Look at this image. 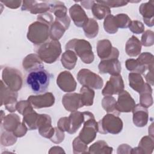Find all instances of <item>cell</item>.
Listing matches in <instances>:
<instances>
[{
  "label": "cell",
  "instance_id": "1",
  "mask_svg": "<svg viewBox=\"0 0 154 154\" xmlns=\"http://www.w3.org/2000/svg\"><path fill=\"white\" fill-rule=\"evenodd\" d=\"M52 75L44 68L29 72L26 78L27 85L33 93L40 94L46 91Z\"/></svg>",
  "mask_w": 154,
  "mask_h": 154
},
{
  "label": "cell",
  "instance_id": "2",
  "mask_svg": "<svg viewBox=\"0 0 154 154\" xmlns=\"http://www.w3.org/2000/svg\"><path fill=\"white\" fill-rule=\"evenodd\" d=\"M66 50H72L85 64H90L94 61V56L92 46L89 42L84 39L73 38L69 40L65 46Z\"/></svg>",
  "mask_w": 154,
  "mask_h": 154
},
{
  "label": "cell",
  "instance_id": "3",
  "mask_svg": "<svg viewBox=\"0 0 154 154\" xmlns=\"http://www.w3.org/2000/svg\"><path fill=\"white\" fill-rule=\"evenodd\" d=\"M61 53V46L58 40L50 39L40 45L37 54L41 60L48 64L55 62Z\"/></svg>",
  "mask_w": 154,
  "mask_h": 154
},
{
  "label": "cell",
  "instance_id": "4",
  "mask_svg": "<svg viewBox=\"0 0 154 154\" xmlns=\"http://www.w3.org/2000/svg\"><path fill=\"white\" fill-rule=\"evenodd\" d=\"M50 26L40 21L32 23L28 27L27 38L35 45H41L48 41Z\"/></svg>",
  "mask_w": 154,
  "mask_h": 154
},
{
  "label": "cell",
  "instance_id": "5",
  "mask_svg": "<svg viewBox=\"0 0 154 154\" xmlns=\"http://www.w3.org/2000/svg\"><path fill=\"white\" fill-rule=\"evenodd\" d=\"M84 121L83 128L79 134L78 137L85 144H88L96 137L98 132L97 122H96L93 113L84 111Z\"/></svg>",
  "mask_w": 154,
  "mask_h": 154
},
{
  "label": "cell",
  "instance_id": "6",
  "mask_svg": "<svg viewBox=\"0 0 154 154\" xmlns=\"http://www.w3.org/2000/svg\"><path fill=\"white\" fill-rule=\"evenodd\" d=\"M122 119L117 115L108 113L97 122L98 132L102 134H118L123 129Z\"/></svg>",
  "mask_w": 154,
  "mask_h": 154
},
{
  "label": "cell",
  "instance_id": "7",
  "mask_svg": "<svg viewBox=\"0 0 154 154\" xmlns=\"http://www.w3.org/2000/svg\"><path fill=\"white\" fill-rule=\"evenodd\" d=\"M2 80L11 90L17 91L22 87L23 78L21 72L14 68L6 67L2 70Z\"/></svg>",
  "mask_w": 154,
  "mask_h": 154
},
{
  "label": "cell",
  "instance_id": "8",
  "mask_svg": "<svg viewBox=\"0 0 154 154\" xmlns=\"http://www.w3.org/2000/svg\"><path fill=\"white\" fill-rule=\"evenodd\" d=\"M77 79L82 86L88 87L92 89H101L103 85L102 78L87 69H82L78 72Z\"/></svg>",
  "mask_w": 154,
  "mask_h": 154
},
{
  "label": "cell",
  "instance_id": "9",
  "mask_svg": "<svg viewBox=\"0 0 154 154\" xmlns=\"http://www.w3.org/2000/svg\"><path fill=\"white\" fill-rule=\"evenodd\" d=\"M1 106L4 105L6 109L11 112L16 111L17 92L9 88L2 80L1 81Z\"/></svg>",
  "mask_w": 154,
  "mask_h": 154
},
{
  "label": "cell",
  "instance_id": "10",
  "mask_svg": "<svg viewBox=\"0 0 154 154\" xmlns=\"http://www.w3.org/2000/svg\"><path fill=\"white\" fill-rule=\"evenodd\" d=\"M97 54L101 60L109 58H117L119 56V51L112 46L111 42L107 39L99 40L97 43Z\"/></svg>",
  "mask_w": 154,
  "mask_h": 154
},
{
  "label": "cell",
  "instance_id": "11",
  "mask_svg": "<svg viewBox=\"0 0 154 154\" xmlns=\"http://www.w3.org/2000/svg\"><path fill=\"white\" fill-rule=\"evenodd\" d=\"M124 82L120 75L111 76L102 91L103 96L119 94L124 90Z\"/></svg>",
  "mask_w": 154,
  "mask_h": 154
},
{
  "label": "cell",
  "instance_id": "12",
  "mask_svg": "<svg viewBox=\"0 0 154 154\" xmlns=\"http://www.w3.org/2000/svg\"><path fill=\"white\" fill-rule=\"evenodd\" d=\"M100 73H108L111 76L120 75L122 67L120 61L117 58H109L101 60L98 65Z\"/></svg>",
  "mask_w": 154,
  "mask_h": 154
},
{
  "label": "cell",
  "instance_id": "13",
  "mask_svg": "<svg viewBox=\"0 0 154 154\" xmlns=\"http://www.w3.org/2000/svg\"><path fill=\"white\" fill-rule=\"evenodd\" d=\"M28 100L34 108L40 109L52 106L55 103V97L52 93L46 92L43 94L29 96Z\"/></svg>",
  "mask_w": 154,
  "mask_h": 154
},
{
  "label": "cell",
  "instance_id": "14",
  "mask_svg": "<svg viewBox=\"0 0 154 154\" xmlns=\"http://www.w3.org/2000/svg\"><path fill=\"white\" fill-rule=\"evenodd\" d=\"M57 84L61 90L67 93L74 91L77 86L73 75L68 71H63L59 73L57 78Z\"/></svg>",
  "mask_w": 154,
  "mask_h": 154
},
{
  "label": "cell",
  "instance_id": "15",
  "mask_svg": "<svg viewBox=\"0 0 154 154\" xmlns=\"http://www.w3.org/2000/svg\"><path fill=\"white\" fill-rule=\"evenodd\" d=\"M37 128L42 137L49 139L52 137L55 131V128L52 126L51 117L45 114H38Z\"/></svg>",
  "mask_w": 154,
  "mask_h": 154
},
{
  "label": "cell",
  "instance_id": "16",
  "mask_svg": "<svg viewBox=\"0 0 154 154\" xmlns=\"http://www.w3.org/2000/svg\"><path fill=\"white\" fill-rule=\"evenodd\" d=\"M50 5L48 1H22L21 10L28 11L32 14H43L49 11Z\"/></svg>",
  "mask_w": 154,
  "mask_h": 154
},
{
  "label": "cell",
  "instance_id": "17",
  "mask_svg": "<svg viewBox=\"0 0 154 154\" xmlns=\"http://www.w3.org/2000/svg\"><path fill=\"white\" fill-rule=\"evenodd\" d=\"M135 106V102L131 94L126 90L119 94L116 102V109L119 112H129Z\"/></svg>",
  "mask_w": 154,
  "mask_h": 154
},
{
  "label": "cell",
  "instance_id": "18",
  "mask_svg": "<svg viewBox=\"0 0 154 154\" xmlns=\"http://www.w3.org/2000/svg\"><path fill=\"white\" fill-rule=\"evenodd\" d=\"M48 2L51 7L49 11L54 13L55 19L67 25L70 24V19L67 15V9L63 2L59 1H48Z\"/></svg>",
  "mask_w": 154,
  "mask_h": 154
},
{
  "label": "cell",
  "instance_id": "19",
  "mask_svg": "<svg viewBox=\"0 0 154 154\" xmlns=\"http://www.w3.org/2000/svg\"><path fill=\"white\" fill-rule=\"evenodd\" d=\"M62 103L64 108L70 112L77 111L84 105L79 93H72L64 94L62 98Z\"/></svg>",
  "mask_w": 154,
  "mask_h": 154
},
{
  "label": "cell",
  "instance_id": "20",
  "mask_svg": "<svg viewBox=\"0 0 154 154\" xmlns=\"http://www.w3.org/2000/svg\"><path fill=\"white\" fill-rule=\"evenodd\" d=\"M69 13L75 25L78 27H83L88 20L89 18L79 4H75L70 7Z\"/></svg>",
  "mask_w": 154,
  "mask_h": 154
},
{
  "label": "cell",
  "instance_id": "21",
  "mask_svg": "<svg viewBox=\"0 0 154 154\" xmlns=\"http://www.w3.org/2000/svg\"><path fill=\"white\" fill-rule=\"evenodd\" d=\"M132 111L133 114V123L136 126L141 128L147 124L149 112L146 108L138 103L135 105Z\"/></svg>",
  "mask_w": 154,
  "mask_h": 154
},
{
  "label": "cell",
  "instance_id": "22",
  "mask_svg": "<svg viewBox=\"0 0 154 154\" xmlns=\"http://www.w3.org/2000/svg\"><path fill=\"white\" fill-rule=\"evenodd\" d=\"M139 11L143 17L144 23L149 26H153L154 1L151 0L147 2L143 3L139 7Z\"/></svg>",
  "mask_w": 154,
  "mask_h": 154
},
{
  "label": "cell",
  "instance_id": "23",
  "mask_svg": "<svg viewBox=\"0 0 154 154\" xmlns=\"http://www.w3.org/2000/svg\"><path fill=\"white\" fill-rule=\"evenodd\" d=\"M84 121V115L83 112L73 111L68 117V130L70 134H75L81 127Z\"/></svg>",
  "mask_w": 154,
  "mask_h": 154
},
{
  "label": "cell",
  "instance_id": "24",
  "mask_svg": "<svg viewBox=\"0 0 154 154\" xmlns=\"http://www.w3.org/2000/svg\"><path fill=\"white\" fill-rule=\"evenodd\" d=\"M22 66L23 69L29 72L38 69L44 68L43 61L37 54L28 55L23 59Z\"/></svg>",
  "mask_w": 154,
  "mask_h": 154
},
{
  "label": "cell",
  "instance_id": "25",
  "mask_svg": "<svg viewBox=\"0 0 154 154\" xmlns=\"http://www.w3.org/2000/svg\"><path fill=\"white\" fill-rule=\"evenodd\" d=\"M23 116V122L26 125L29 130H35L37 128V122L38 117L37 114L34 109L33 106H29L22 114Z\"/></svg>",
  "mask_w": 154,
  "mask_h": 154
},
{
  "label": "cell",
  "instance_id": "26",
  "mask_svg": "<svg viewBox=\"0 0 154 154\" xmlns=\"http://www.w3.org/2000/svg\"><path fill=\"white\" fill-rule=\"evenodd\" d=\"M141 44L139 39L135 35H132L126 42L125 51L126 54L131 57H135L140 54Z\"/></svg>",
  "mask_w": 154,
  "mask_h": 154
},
{
  "label": "cell",
  "instance_id": "27",
  "mask_svg": "<svg viewBox=\"0 0 154 154\" xmlns=\"http://www.w3.org/2000/svg\"><path fill=\"white\" fill-rule=\"evenodd\" d=\"M20 117L16 114H10L1 120V125L5 131L13 132L20 123Z\"/></svg>",
  "mask_w": 154,
  "mask_h": 154
},
{
  "label": "cell",
  "instance_id": "28",
  "mask_svg": "<svg viewBox=\"0 0 154 154\" xmlns=\"http://www.w3.org/2000/svg\"><path fill=\"white\" fill-rule=\"evenodd\" d=\"M77 60L78 58L76 54L72 50H66L63 54L61 58V62L63 66L68 70L74 69Z\"/></svg>",
  "mask_w": 154,
  "mask_h": 154
},
{
  "label": "cell",
  "instance_id": "29",
  "mask_svg": "<svg viewBox=\"0 0 154 154\" xmlns=\"http://www.w3.org/2000/svg\"><path fill=\"white\" fill-rule=\"evenodd\" d=\"M67 29V28L63 23L55 19L54 22L50 26L49 35L51 39L58 40L64 35Z\"/></svg>",
  "mask_w": 154,
  "mask_h": 154
},
{
  "label": "cell",
  "instance_id": "30",
  "mask_svg": "<svg viewBox=\"0 0 154 154\" xmlns=\"http://www.w3.org/2000/svg\"><path fill=\"white\" fill-rule=\"evenodd\" d=\"M152 88L148 83H146L144 88L140 93V104L146 108L151 106L153 104Z\"/></svg>",
  "mask_w": 154,
  "mask_h": 154
},
{
  "label": "cell",
  "instance_id": "31",
  "mask_svg": "<svg viewBox=\"0 0 154 154\" xmlns=\"http://www.w3.org/2000/svg\"><path fill=\"white\" fill-rule=\"evenodd\" d=\"M128 79L129 86L138 93L144 88L146 83L140 74L131 72L128 75Z\"/></svg>",
  "mask_w": 154,
  "mask_h": 154
},
{
  "label": "cell",
  "instance_id": "32",
  "mask_svg": "<svg viewBox=\"0 0 154 154\" xmlns=\"http://www.w3.org/2000/svg\"><path fill=\"white\" fill-rule=\"evenodd\" d=\"M88 153H102L110 154L112 152V147L108 146L107 143L103 140H99L93 144L88 148Z\"/></svg>",
  "mask_w": 154,
  "mask_h": 154
},
{
  "label": "cell",
  "instance_id": "33",
  "mask_svg": "<svg viewBox=\"0 0 154 154\" xmlns=\"http://www.w3.org/2000/svg\"><path fill=\"white\" fill-rule=\"evenodd\" d=\"M91 11L94 17L98 20L103 19L111 13L110 8L103 4L99 3L97 1L93 4L91 8Z\"/></svg>",
  "mask_w": 154,
  "mask_h": 154
},
{
  "label": "cell",
  "instance_id": "34",
  "mask_svg": "<svg viewBox=\"0 0 154 154\" xmlns=\"http://www.w3.org/2000/svg\"><path fill=\"white\" fill-rule=\"evenodd\" d=\"M80 96L82 103L84 106H91L93 104L94 97V91L88 87L82 86L80 90Z\"/></svg>",
  "mask_w": 154,
  "mask_h": 154
},
{
  "label": "cell",
  "instance_id": "35",
  "mask_svg": "<svg viewBox=\"0 0 154 154\" xmlns=\"http://www.w3.org/2000/svg\"><path fill=\"white\" fill-rule=\"evenodd\" d=\"M82 28L85 35L89 38L96 37L99 32L98 23L93 18H89L87 23Z\"/></svg>",
  "mask_w": 154,
  "mask_h": 154
},
{
  "label": "cell",
  "instance_id": "36",
  "mask_svg": "<svg viewBox=\"0 0 154 154\" xmlns=\"http://www.w3.org/2000/svg\"><path fill=\"white\" fill-rule=\"evenodd\" d=\"M116 100L112 96H105L102 100V108L108 112L118 116L120 112L116 109Z\"/></svg>",
  "mask_w": 154,
  "mask_h": 154
},
{
  "label": "cell",
  "instance_id": "37",
  "mask_svg": "<svg viewBox=\"0 0 154 154\" xmlns=\"http://www.w3.org/2000/svg\"><path fill=\"white\" fill-rule=\"evenodd\" d=\"M138 147L140 148L142 153H152L154 149L153 137L150 135L143 137L141 139Z\"/></svg>",
  "mask_w": 154,
  "mask_h": 154
},
{
  "label": "cell",
  "instance_id": "38",
  "mask_svg": "<svg viewBox=\"0 0 154 154\" xmlns=\"http://www.w3.org/2000/svg\"><path fill=\"white\" fill-rule=\"evenodd\" d=\"M136 60L140 66L146 67L148 70H153V55L151 53H141Z\"/></svg>",
  "mask_w": 154,
  "mask_h": 154
},
{
  "label": "cell",
  "instance_id": "39",
  "mask_svg": "<svg viewBox=\"0 0 154 154\" xmlns=\"http://www.w3.org/2000/svg\"><path fill=\"white\" fill-rule=\"evenodd\" d=\"M103 28L108 34H113L117 32L119 28L117 26L114 16L109 14L105 18L103 22Z\"/></svg>",
  "mask_w": 154,
  "mask_h": 154
},
{
  "label": "cell",
  "instance_id": "40",
  "mask_svg": "<svg viewBox=\"0 0 154 154\" xmlns=\"http://www.w3.org/2000/svg\"><path fill=\"white\" fill-rule=\"evenodd\" d=\"M125 66L127 69L130 72L134 73H137L140 75L143 74L146 70H147L146 67L140 66L137 61L133 58L128 59L125 62Z\"/></svg>",
  "mask_w": 154,
  "mask_h": 154
},
{
  "label": "cell",
  "instance_id": "41",
  "mask_svg": "<svg viewBox=\"0 0 154 154\" xmlns=\"http://www.w3.org/2000/svg\"><path fill=\"white\" fill-rule=\"evenodd\" d=\"M17 141L16 137L12 132L5 131L1 135V144L3 146H10L13 145Z\"/></svg>",
  "mask_w": 154,
  "mask_h": 154
},
{
  "label": "cell",
  "instance_id": "42",
  "mask_svg": "<svg viewBox=\"0 0 154 154\" xmlns=\"http://www.w3.org/2000/svg\"><path fill=\"white\" fill-rule=\"evenodd\" d=\"M114 17L118 28H127L131 22V18L126 14H117Z\"/></svg>",
  "mask_w": 154,
  "mask_h": 154
},
{
  "label": "cell",
  "instance_id": "43",
  "mask_svg": "<svg viewBox=\"0 0 154 154\" xmlns=\"http://www.w3.org/2000/svg\"><path fill=\"white\" fill-rule=\"evenodd\" d=\"M73 146V153H88L87 150L88 147L87 144H85L83 141H82L80 138L77 137H76L72 143Z\"/></svg>",
  "mask_w": 154,
  "mask_h": 154
},
{
  "label": "cell",
  "instance_id": "44",
  "mask_svg": "<svg viewBox=\"0 0 154 154\" xmlns=\"http://www.w3.org/2000/svg\"><path fill=\"white\" fill-rule=\"evenodd\" d=\"M141 44L144 46H151L154 43V32L151 30H146L141 36Z\"/></svg>",
  "mask_w": 154,
  "mask_h": 154
},
{
  "label": "cell",
  "instance_id": "45",
  "mask_svg": "<svg viewBox=\"0 0 154 154\" xmlns=\"http://www.w3.org/2000/svg\"><path fill=\"white\" fill-rule=\"evenodd\" d=\"M129 28L131 32L137 34H141L144 31V24L138 20H131Z\"/></svg>",
  "mask_w": 154,
  "mask_h": 154
},
{
  "label": "cell",
  "instance_id": "46",
  "mask_svg": "<svg viewBox=\"0 0 154 154\" xmlns=\"http://www.w3.org/2000/svg\"><path fill=\"white\" fill-rule=\"evenodd\" d=\"M97 2L103 4L109 8H114V7H123L125 5H126L129 1H97Z\"/></svg>",
  "mask_w": 154,
  "mask_h": 154
},
{
  "label": "cell",
  "instance_id": "47",
  "mask_svg": "<svg viewBox=\"0 0 154 154\" xmlns=\"http://www.w3.org/2000/svg\"><path fill=\"white\" fill-rule=\"evenodd\" d=\"M54 128V133L52 137L50 138V140L55 144H59L64 140V131L60 129L58 127H55Z\"/></svg>",
  "mask_w": 154,
  "mask_h": 154
},
{
  "label": "cell",
  "instance_id": "48",
  "mask_svg": "<svg viewBox=\"0 0 154 154\" xmlns=\"http://www.w3.org/2000/svg\"><path fill=\"white\" fill-rule=\"evenodd\" d=\"M37 20L44 22L49 26L51 25V24L53 23V16L51 14L50 12H46L43 14H38L37 16Z\"/></svg>",
  "mask_w": 154,
  "mask_h": 154
},
{
  "label": "cell",
  "instance_id": "49",
  "mask_svg": "<svg viewBox=\"0 0 154 154\" xmlns=\"http://www.w3.org/2000/svg\"><path fill=\"white\" fill-rule=\"evenodd\" d=\"M28 129V128L26 125L22 122L18 125V126L13 132V133L17 137H22L26 134Z\"/></svg>",
  "mask_w": 154,
  "mask_h": 154
},
{
  "label": "cell",
  "instance_id": "50",
  "mask_svg": "<svg viewBox=\"0 0 154 154\" xmlns=\"http://www.w3.org/2000/svg\"><path fill=\"white\" fill-rule=\"evenodd\" d=\"M31 105V103L27 100H20L16 104V110L19 113L22 115L24 111L29 106Z\"/></svg>",
  "mask_w": 154,
  "mask_h": 154
},
{
  "label": "cell",
  "instance_id": "51",
  "mask_svg": "<svg viewBox=\"0 0 154 154\" xmlns=\"http://www.w3.org/2000/svg\"><path fill=\"white\" fill-rule=\"evenodd\" d=\"M57 127L63 131L67 132L68 130V117H63L59 119L57 122Z\"/></svg>",
  "mask_w": 154,
  "mask_h": 154
},
{
  "label": "cell",
  "instance_id": "52",
  "mask_svg": "<svg viewBox=\"0 0 154 154\" xmlns=\"http://www.w3.org/2000/svg\"><path fill=\"white\" fill-rule=\"evenodd\" d=\"M1 2L4 4L6 7L16 9L19 8L21 4L22 3V1H1Z\"/></svg>",
  "mask_w": 154,
  "mask_h": 154
},
{
  "label": "cell",
  "instance_id": "53",
  "mask_svg": "<svg viewBox=\"0 0 154 154\" xmlns=\"http://www.w3.org/2000/svg\"><path fill=\"white\" fill-rule=\"evenodd\" d=\"M132 147L126 144H123L117 148V153H131Z\"/></svg>",
  "mask_w": 154,
  "mask_h": 154
},
{
  "label": "cell",
  "instance_id": "54",
  "mask_svg": "<svg viewBox=\"0 0 154 154\" xmlns=\"http://www.w3.org/2000/svg\"><path fill=\"white\" fill-rule=\"evenodd\" d=\"M145 79L149 85H153V70H148L147 73L145 75Z\"/></svg>",
  "mask_w": 154,
  "mask_h": 154
},
{
  "label": "cell",
  "instance_id": "55",
  "mask_svg": "<svg viewBox=\"0 0 154 154\" xmlns=\"http://www.w3.org/2000/svg\"><path fill=\"white\" fill-rule=\"evenodd\" d=\"M82 7H84L85 8L89 10L91 9L93 4H94L95 1H82L79 2Z\"/></svg>",
  "mask_w": 154,
  "mask_h": 154
},
{
  "label": "cell",
  "instance_id": "56",
  "mask_svg": "<svg viewBox=\"0 0 154 154\" xmlns=\"http://www.w3.org/2000/svg\"><path fill=\"white\" fill-rule=\"evenodd\" d=\"M65 153L63 150V149L59 146H54L50 149L49 153Z\"/></svg>",
  "mask_w": 154,
  "mask_h": 154
},
{
  "label": "cell",
  "instance_id": "57",
  "mask_svg": "<svg viewBox=\"0 0 154 154\" xmlns=\"http://www.w3.org/2000/svg\"><path fill=\"white\" fill-rule=\"evenodd\" d=\"M153 123H152L151 124V125H150V126L149 128V135H150V136H152V137H153Z\"/></svg>",
  "mask_w": 154,
  "mask_h": 154
}]
</instances>
